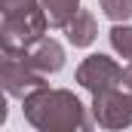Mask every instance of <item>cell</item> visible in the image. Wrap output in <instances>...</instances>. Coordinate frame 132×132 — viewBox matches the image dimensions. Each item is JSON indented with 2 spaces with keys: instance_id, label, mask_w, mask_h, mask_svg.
Masks as SVG:
<instances>
[{
  "instance_id": "5b68a950",
  "label": "cell",
  "mask_w": 132,
  "mask_h": 132,
  "mask_svg": "<svg viewBox=\"0 0 132 132\" xmlns=\"http://www.w3.org/2000/svg\"><path fill=\"white\" fill-rule=\"evenodd\" d=\"M92 117L104 129H126L132 126V92L129 89H108L92 95Z\"/></svg>"
},
{
  "instance_id": "52a82bcc",
  "label": "cell",
  "mask_w": 132,
  "mask_h": 132,
  "mask_svg": "<svg viewBox=\"0 0 132 132\" xmlns=\"http://www.w3.org/2000/svg\"><path fill=\"white\" fill-rule=\"evenodd\" d=\"M62 31H65V37H68V43H71V46H92V43H95V37H98V25H95L92 12L77 9V15L68 22Z\"/></svg>"
},
{
  "instance_id": "277c9868",
  "label": "cell",
  "mask_w": 132,
  "mask_h": 132,
  "mask_svg": "<svg viewBox=\"0 0 132 132\" xmlns=\"http://www.w3.org/2000/svg\"><path fill=\"white\" fill-rule=\"evenodd\" d=\"M77 83L83 86V89H89L92 95H98V92H108V89H117L120 83H123V68L117 65L111 55H86L80 68H77Z\"/></svg>"
},
{
  "instance_id": "8fae6325",
  "label": "cell",
  "mask_w": 132,
  "mask_h": 132,
  "mask_svg": "<svg viewBox=\"0 0 132 132\" xmlns=\"http://www.w3.org/2000/svg\"><path fill=\"white\" fill-rule=\"evenodd\" d=\"M31 6H40V0H0L3 15H9V12H22V9H31Z\"/></svg>"
},
{
  "instance_id": "ba28073f",
  "label": "cell",
  "mask_w": 132,
  "mask_h": 132,
  "mask_svg": "<svg viewBox=\"0 0 132 132\" xmlns=\"http://www.w3.org/2000/svg\"><path fill=\"white\" fill-rule=\"evenodd\" d=\"M40 6H43V12L49 19V28H65L77 15L80 0H40Z\"/></svg>"
},
{
  "instance_id": "3957f363",
  "label": "cell",
  "mask_w": 132,
  "mask_h": 132,
  "mask_svg": "<svg viewBox=\"0 0 132 132\" xmlns=\"http://www.w3.org/2000/svg\"><path fill=\"white\" fill-rule=\"evenodd\" d=\"M46 28H49V19H46L43 6L9 12V15H3V25H0V43H3V49H31L46 34Z\"/></svg>"
},
{
  "instance_id": "30bf717a",
  "label": "cell",
  "mask_w": 132,
  "mask_h": 132,
  "mask_svg": "<svg viewBox=\"0 0 132 132\" xmlns=\"http://www.w3.org/2000/svg\"><path fill=\"white\" fill-rule=\"evenodd\" d=\"M98 6L111 22H129L132 19V0H98Z\"/></svg>"
},
{
  "instance_id": "9c48e42d",
  "label": "cell",
  "mask_w": 132,
  "mask_h": 132,
  "mask_svg": "<svg viewBox=\"0 0 132 132\" xmlns=\"http://www.w3.org/2000/svg\"><path fill=\"white\" fill-rule=\"evenodd\" d=\"M108 37H111V46H114V52L132 62V25L114 22V28L108 31Z\"/></svg>"
},
{
  "instance_id": "6da1fadb",
  "label": "cell",
  "mask_w": 132,
  "mask_h": 132,
  "mask_svg": "<svg viewBox=\"0 0 132 132\" xmlns=\"http://www.w3.org/2000/svg\"><path fill=\"white\" fill-rule=\"evenodd\" d=\"M25 120L40 132H74L86 129V111L83 101L68 89H49L40 86L31 95L22 98Z\"/></svg>"
},
{
  "instance_id": "7c38bea8",
  "label": "cell",
  "mask_w": 132,
  "mask_h": 132,
  "mask_svg": "<svg viewBox=\"0 0 132 132\" xmlns=\"http://www.w3.org/2000/svg\"><path fill=\"white\" fill-rule=\"evenodd\" d=\"M123 89H129V92H132V62L123 68Z\"/></svg>"
},
{
  "instance_id": "8992f818",
  "label": "cell",
  "mask_w": 132,
  "mask_h": 132,
  "mask_svg": "<svg viewBox=\"0 0 132 132\" xmlns=\"http://www.w3.org/2000/svg\"><path fill=\"white\" fill-rule=\"evenodd\" d=\"M28 62L40 74H46V77L49 74H59L65 68V46L59 40H52V37H40L31 49H28Z\"/></svg>"
},
{
  "instance_id": "7a4b0ae2",
  "label": "cell",
  "mask_w": 132,
  "mask_h": 132,
  "mask_svg": "<svg viewBox=\"0 0 132 132\" xmlns=\"http://www.w3.org/2000/svg\"><path fill=\"white\" fill-rule=\"evenodd\" d=\"M0 83L6 89V95L12 98H25L34 89L46 86V74H40L28 62V49H3L0 59Z\"/></svg>"
}]
</instances>
